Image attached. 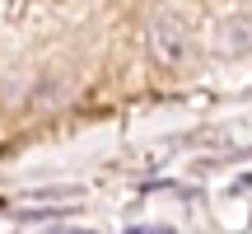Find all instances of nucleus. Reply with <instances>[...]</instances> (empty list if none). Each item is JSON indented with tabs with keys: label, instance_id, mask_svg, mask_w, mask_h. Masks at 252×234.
Here are the masks:
<instances>
[{
	"label": "nucleus",
	"instance_id": "obj_1",
	"mask_svg": "<svg viewBox=\"0 0 252 234\" xmlns=\"http://www.w3.org/2000/svg\"><path fill=\"white\" fill-rule=\"evenodd\" d=\"M150 56L163 66V71H178V66L191 61V28L182 24L178 14H154L150 19Z\"/></svg>",
	"mask_w": 252,
	"mask_h": 234
}]
</instances>
